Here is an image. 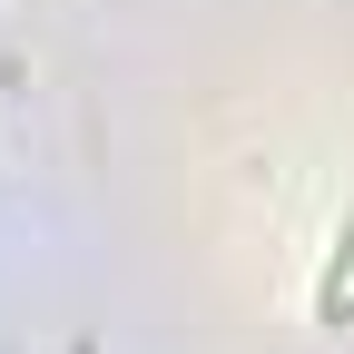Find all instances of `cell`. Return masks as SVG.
<instances>
[{"label": "cell", "instance_id": "6da1fadb", "mask_svg": "<svg viewBox=\"0 0 354 354\" xmlns=\"http://www.w3.org/2000/svg\"><path fill=\"white\" fill-rule=\"evenodd\" d=\"M315 315H325V325L354 315V227L335 236V266H325V286H315Z\"/></svg>", "mask_w": 354, "mask_h": 354}]
</instances>
